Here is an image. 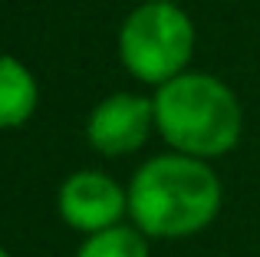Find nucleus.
<instances>
[{
    "mask_svg": "<svg viewBox=\"0 0 260 257\" xmlns=\"http://www.w3.org/2000/svg\"><path fill=\"white\" fill-rule=\"evenodd\" d=\"M155 132V103L139 92H112L99 99L86 119V142L106 158L135 155Z\"/></svg>",
    "mask_w": 260,
    "mask_h": 257,
    "instance_id": "nucleus-5",
    "label": "nucleus"
},
{
    "mask_svg": "<svg viewBox=\"0 0 260 257\" xmlns=\"http://www.w3.org/2000/svg\"><path fill=\"white\" fill-rule=\"evenodd\" d=\"M0 257H10V251H7V247H4V244H0Z\"/></svg>",
    "mask_w": 260,
    "mask_h": 257,
    "instance_id": "nucleus-8",
    "label": "nucleus"
},
{
    "mask_svg": "<svg viewBox=\"0 0 260 257\" xmlns=\"http://www.w3.org/2000/svg\"><path fill=\"white\" fill-rule=\"evenodd\" d=\"M155 132L165 139L168 152L217 162L241 145L244 109L224 79L188 70L168 79L152 96Z\"/></svg>",
    "mask_w": 260,
    "mask_h": 257,
    "instance_id": "nucleus-2",
    "label": "nucleus"
},
{
    "mask_svg": "<svg viewBox=\"0 0 260 257\" xmlns=\"http://www.w3.org/2000/svg\"><path fill=\"white\" fill-rule=\"evenodd\" d=\"M73 257H152V251H148L145 234L135 224L122 221V224L106 228V231L86 234Z\"/></svg>",
    "mask_w": 260,
    "mask_h": 257,
    "instance_id": "nucleus-7",
    "label": "nucleus"
},
{
    "mask_svg": "<svg viewBox=\"0 0 260 257\" xmlns=\"http://www.w3.org/2000/svg\"><path fill=\"white\" fill-rule=\"evenodd\" d=\"M158 4H184V0H158Z\"/></svg>",
    "mask_w": 260,
    "mask_h": 257,
    "instance_id": "nucleus-9",
    "label": "nucleus"
},
{
    "mask_svg": "<svg viewBox=\"0 0 260 257\" xmlns=\"http://www.w3.org/2000/svg\"><path fill=\"white\" fill-rule=\"evenodd\" d=\"M194 56V23L181 4L145 0L119 26V59L128 76L145 86H165L188 73Z\"/></svg>",
    "mask_w": 260,
    "mask_h": 257,
    "instance_id": "nucleus-3",
    "label": "nucleus"
},
{
    "mask_svg": "<svg viewBox=\"0 0 260 257\" xmlns=\"http://www.w3.org/2000/svg\"><path fill=\"white\" fill-rule=\"evenodd\" d=\"M128 221L148 241H184L221 214L224 188L214 165L181 152L145 158L128 178Z\"/></svg>",
    "mask_w": 260,
    "mask_h": 257,
    "instance_id": "nucleus-1",
    "label": "nucleus"
},
{
    "mask_svg": "<svg viewBox=\"0 0 260 257\" xmlns=\"http://www.w3.org/2000/svg\"><path fill=\"white\" fill-rule=\"evenodd\" d=\"M56 214L76 234H95L128 218V188L99 168H79L59 181Z\"/></svg>",
    "mask_w": 260,
    "mask_h": 257,
    "instance_id": "nucleus-4",
    "label": "nucleus"
},
{
    "mask_svg": "<svg viewBox=\"0 0 260 257\" xmlns=\"http://www.w3.org/2000/svg\"><path fill=\"white\" fill-rule=\"evenodd\" d=\"M40 106V86L23 59L0 53V132L26 125Z\"/></svg>",
    "mask_w": 260,
    "mask_h": 257,
    "instance_id": "nucleus-6",
    "label": "nucleus"
}]
</instances>
